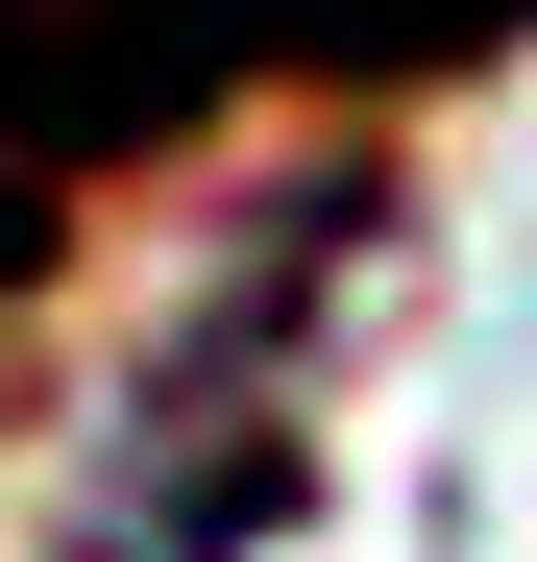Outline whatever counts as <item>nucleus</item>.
Returning a JSON list of instances; mask_svg holds the SVG:
<instances>
[{
  "mask_svg": "<svg viewBox=\"0 0 537 562\" xmlns=\"http://www.w3.org/2000/svg\"><path fill=\"white\" fill-rule=\"evenodd\" d=\"M513 25H537V0H0V294L73 245V196H123L147 147H196L244 74H294V49L465 74Z\"/></svg>",
  "mask_w": 537,
  "mask_h": 562,
  "instance_id": "obj_1",
  "label": "nucleus"
},
{
  "mask_svg": "<svg viewBox=\"0 0 537 562\" xmlns=\"http://www.w3.org/2000/svg\"><path fill=\"white\" fill-rule=\"evenodd\" d=\"M294 318H318V269L244 245V294L147 342V392L99 416V538H73V562H244L268 514L318 490V464H294Z\"/></svg>",
  "mask_w": 537,
  "mask_h": 562,
  "instance_id": "obj_2",
  "label": "nucleus"
}]
</instances>
